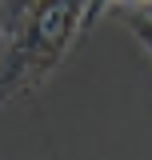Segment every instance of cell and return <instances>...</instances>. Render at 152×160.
Masks as SVG:
<instances>
[{
    "label": "cell",
    "mask_w": 152,
    "mask_h": 160,
    "mask_svg": "<svg viewBox=\"0 0 152 160\" xmlns=\"http://www.w3.org/2000/svg\"><path fill=\"white\" fill-rule=\"evenodd\" d=\"M88 0H32L0 44V104L36 92L84 36Z\"/></svg>",
    "instance_id": "cell-1"
},
{
    "label": "cell",
    "mask_w": 152,
    "mask_h": 160,
    "mask_svg": "<svg viewBox=\"0 0 152 160\" xmlns=\"http://www.w3.org/2000/svg\"><path fill=\"white\" fill-rule=\"evenodd\" d=\"M124 24L140 36V44L148 48V56H152V12L144 4H140V8H124Z\"/></svg>",
    "instance_id": "cell-2"
},
{
    "label": "cell",
    "mask_w": 152,
    "mask_h": 160,
    "mask_svg": "<svg viewBox=\"0 0 152 160\" xmlns=\"http://www.w3.org/2000/svg\"><path fill=\"white\" fill-rule=\"evenodd\" d=\"M32 0H0V20H4V36H8V28L20 20V12L28 8Z\"/></svg>",
    "instance_id": "cell-3"
},
{
    "label": "cell",
    "mask_w": 152,
    "mask_h": 160,
    "mask_svg": "<svg viewBox=\"0 0 152 160\" xmlns=\"http://www.w3.org/2000/svg\"><path fill=\"white\" fill-rule=\"evenodd\" d=\"M112 4H120V0H88V4H84V32H88V28H92V24L104 16Z\"/></svg>",
    "instance_id": "cell-4"
},
{
    "label": "cell",
    "mask_w": 152,
    "mask_h": 160,
    "mask_svg": "<svg viewBox=\"0 0 152 160\" xmlns=\"http://www.w3.org/2000/svg\"><path fill=\"white\" fill-rule=\"evenodd\" d=\"M136 4H152V0H136Z\"/></svg>",
    "instance_id": "cell-5"
}]
</instances>
